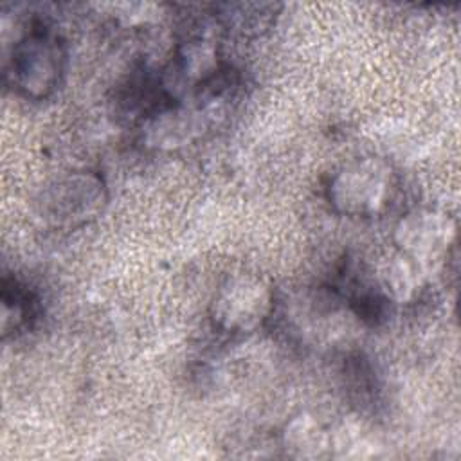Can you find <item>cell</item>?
Returning <instances> with one entry per match:
<instances>
[{"mask_svg":"<svg viewBox=\"0 0 461 461\" xmlns=\"http://www.w3.org/2000/svg\"><path fill=\"white\" fill-rule=\"evenodd\" d=\"M209 115L211 113L200 106L171 103L144 119V142L155 149L182 148L207 128Z\"/></svg>","mask_w":461,"mask_h":461,"instance_id":"cell-6","label":"cell"},{"mask_svg":"<svg viewBox=\"0 0 461 461\" xmlns=\"http://www.w3.org/2000/svg\"><path fill=\"white\" fill-rule=\"evenodd\" d=\"M394 191L393 167L375 157L355 158L340 166L326 185L331 207L351 218H373L385 211Z\"/></svg>","mask_w":461,"mask_h":461,"instance_id":"cell-3","label":"cell"},{"mask_svg":"<svg viewBox=\"0 0 461 461\" xmlns=\"http://www.w3.org/2000/svg\"><path fill=\"white\" fill-rule=\"evenodd\" d=\"M274 308L272 288L254 274L229 277L211 301V321L225 333H250L265 324Z\"/></svg>","mask_w":461,"mask_h":461,"instance_id":"cell-4","label":"cell"},{"mask_svg":"<svg viewBox=\"0 0 461 461\" xmlns=\"http://www.w3.org/2000/svg\"><path fill=\"white\" fill-rule=\"evenodd\" d=\"M454 221L436 211H411L394 227L398 252L420 263L423 268L439 259L454 245Z\"/></svg>","mask_w":461,"mask_h":461,"instance_id":"cell-5","label":"cell"},{"mask_svg":"<svg viewBox=\"0 0 461 461\" xmlns=\"http://www.w3.org/2000/svg\"><path fill=\"white\" fill-rule=\"evenodd\" d=\"M108 200L106 184L94 171H70L41 184L34 214L52 229H76L97 218Z\"/></svg>","mask_w":461,"mask_h":461,"instance_id":"cell-2","label":"cell"},{"mask_svg":"<svg viewBox=\"0 0 461 461\" xmlns=\"http://www.w3.org/2000/svg\"><path fill=\"white\" fill-rule=\"evenodd\" d=\"M281 445L286 456L295 459H321L333 454L331 434L315 416L306 412L286 421L281 432Z\"/></svg>","mask_w":461,"mask_h":461,"instance_id":"cell-7","label":"cell"},{"mask_svg":"<svg viewBox=\"0 0 461 461\" xmlns=\"http://www.w3.org/2000/svg\"><path fill=\"white\" fill-rule=\"evenodd\" d=\"M216 11L220 23L229 31L243 36H258L272 27L279 5L268 2H230L216 5Z\"/></svg>","mask_w":461,"mask_h":461,"instance_id":"cell-8","label":"cell"},{"mask_svg":"<svg viewBox=\"0 0 461 461\" xmlns=\"http://www.w3.org/2000/svg\"><path fill=\"white\" fill-rule=\"evenodd\" d=\"M423 274H425V268L420 263L398 252L382 268L378 288L393 303H407L420 290L423 283Z\"/></svg>","mask_w":461,"mask_h":461,"instance_id":"cell-9","label":"cell"},{"mask_svg":"<svg viewBox=\"0 0 461 461\" xmlns=\"http://www.w3.org/2000/svg\"><path fill=\"white\" fill-rule=\"evenodd\" d=\"M348 378H349V391L353 396L358 398V402H369L375 398L376 384L371 366L366 358H353L348 364Z\"/></svg>","mask_w":461,"mask_h":461,"instance_id":"cell-11","label":"cell"},{"mask_svg":"<svg viewBox=\"0 0 461 461\" xmlns=\"http://www.w3.org/2000/svg\"><path fill=\"white\" fill-rule=\"evenodd\" d=\"M65 61L63 40L47 22L34 20L14 41L5 61V76L22 95L45 99L59 85Z\"/></svg>","mask_w":461,"mask_h":461,"instance_id":"cell-1","label":"cell"},{"mask_svg":"<svg viewBox=\"0 0 461 461\" xmlns=\"http://www.w3.org/2000/svg\"><path fill=\"white\" fill-rule=\"evenodd\" d=\"M38 299L16 279L2 281V331L4 335L20 330L36 315Z\"/></svg>","mask_w":461,"mask_h":461,"instance_id":"cell-10","label":"cell"}]
</instances>
